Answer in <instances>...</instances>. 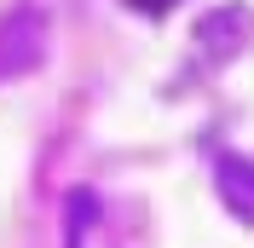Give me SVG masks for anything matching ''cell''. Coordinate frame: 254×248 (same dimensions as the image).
Segmentation results:
<instances>
[{"label": "cell", "instance_id": "1", "mask_svg": "<svg viewBox=\"0 0 254 248\" xmlns=\"http://www.w3.org/2000/svg\"><path fill=\"white\" fill-rule=\"evenodd\" d=\"M41 52H47V17L35 6H12L0 17V81L29 75L41 63Z\"/></svg>", "mask_w": 254, "mask_h": 248}, {"label": "cell", "instance_id": "3", "mask_svg": "<svg viewBox=\"0 0 254 248\" xmlns=\"http://www.w3.org/2000/svg\"><path fill=\"white\" fill-rule=\"evenodd\" d=\"M133 6H139V12H162V6H168V0H133Z\"/></svg>", "mask_w": 254, "mask_h": 248}, {"label": "cell", "instance_id": "2", "mask_svg": "<svg viewBox=\"0 0 254 248\" xmlns=\"http://www.w3.org/2000/svg\"><path fill=\"white\" fill-rule=\"evenodd\" d=\"M220 190H225V202H231V214L254 219V162L220 156Z\"/></svg>", "mask_w": 254, "mask_h": 248}]
</instances>
